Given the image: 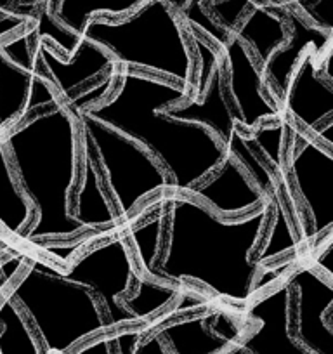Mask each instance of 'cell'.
<instances>
[{"label":"cell","mask_w":333,"mask_h":354,"mask_svg":"<svg viewBox=\"0 0 333 354\" xmlns=\"http://www.w3.org/2000/svg\"><path fill=\"white\" fill-rule=\"evenodd\" d=\"M250 2L252 0H210V9L216 19H220L219 25L233 33Z\"/></svg>","instance_id":"obj_30"},{"label":"cell","mask_w":333,"mask_h":354,"mask_svg":"<svg viewBox=\"0 0 333 354\" xmlns=\"http://www.w3.org/2000/svg\"><path fill=\"white\" fill-rule=\"evenodd\" d=\"M294 294L283 280L271 292L245 306V316L256 323L252 332L238 340L248 354H311L292 333Z\"/></svg>","instance_id":"obj_11"},{"label":"cell","mask_w":333,"mask_h":354,"mask_svg":"<svg viewBox=\"0 0 333 354\" xmlns=\"http://www.w3.org/2000/svg\"><path fill=\"white\" fill-rule=\"evenodd\" d=\"M33 54L54 85L61 101H68L78 91L91 87L94 82L115 73L117 66L110 54L87 39L78 42L70 57H61L54 53L47 40L33 39Z\"/></svg>","instance_id":"obj_13"},{"label":"cell","mask_w":333,"mask_h":354,"mask_svg":"<svg viewBox=\"0 0 333 354\" xmlns=\"http://www.w3.org/2000/svg\"><path fill=\"white\" fill-rule=\"evenodd\" d=\"M32 35L33 39L47 40V42L50 40V42L56 44L64 57H70L80 42V37L71 33L70 30H66L54 19L53 11L49 9L46 0H40L37 4L35 15H33Z\"/></svg>","instance_id":"obj_26"},{"label":"cell","mask_w":333,"mask_h":354,"mask_svg":"<svg viewBox=\"0 0 333 354\" xmlns=\"http://www.w3.org/2000/svg\"><path fill=\"white\" fill-rule=\"evenodd\" d=\"M2 139L16 181L35 212L23 241L40 245L46 240L97 233L78 224L70 212L78 177L80 132L77 117L63 101L40 108L2 132Z\"/></svg>","instance_id":"obj_3"},{"label":"cell","mask_w":333,"mask_h":354,"mask_svg":"<svg viewBox=\"0 0 333 354\" xmlns=\"http://www.w3.org/2000/svg\"><path fill=\"white\" fill-rule=\"evenodd\" d=\"M222 61L227 66V91L233 100V117L241 127L254 131L264 120L278 118L281 110L264 94L266 78L247 47L234 39L224 44Z\"/></svg>","instance_id":"obj_12"},{"label":"cell","mask_w":333,"mask_h":354,"mask_svg":"<svg viewBox=\"0 0 333 354\" xmlns=\"http://www.w3.org/2000/svg\"><path fill=\"white\" fill-rule=\"evenodd\" d=\"M46 2H47V6H49L50 11H54V6H56L57 0H46Z\"/></svg>","instance_id":"obj_35"},{"label":"cell","mask_w":333,"mask_h":354,"mask_svg":"<svg viewBox=\"0 0 333 354\" xmlns=\"http://www.w3.org/2000/svg\"><path fill=\"white\" fill-rule=\"evenodd\" d=\"M0 354H44L21 309L6 294L0 295Z\"/></svg>","instance_id":"obj_23"},{"label":"cell","mask_w":333,"mask_h":354,"mask_svg":"<svg viewBox=\"0 0 333 354\" xmlns=\"http://www.w3.org/2000/svg\"><path fill=\"white\" fill-rule=\"evenodd\" d=\"M222 80L224 68L219 59L213 64L205 91L198 97H191L184 103L165 108L163 113L174 120L188 122V124H196L209 129L219 139L224 149L240 162L241 146L245 145V141L238 134L236 120H234L229 103L224 96Z\"/></svg>","instance_id":"obj_16"},{"label":"cell","mask_w":333,"mask_h":354,"mask_svg":"<svg viewBox=\"0 0 333 354\" xmlns=\"http://www.w3.org/2000/svg\"><path fill=\"white\" fill-rule=\"evenodd\" d=\"M314 268L318 271H321L328 280L333 281V245H332V234L326 238L325 247L321 248L318 257L314 259Z\"/></svg>","instance_id":"obj_33"},{"label":"cell","mask_w":333,"mask_h":354,"mask_svg":"<svg viewBox=\"0 0 333 354\" xmlns=\"http://www.w3.org/2000/svg\"><path fill=\"white\" fill-rule=\"evenodd\" d=\"M311 19V25L326 33L333 32V0H290Z\"/></svg>","instance_id":"obj_29"},{"label":"cell","mask_w":333,"mask_h":354,"mask_svg":"<svg viewBox=\"0 0 333 354\" xmlns=\"http://www.w3.org/2000/svg\"><path fill=\"white\" fill-rule=\"evenodd\" d=\"M61 274L87 288L99 301L111 328L139 325L118 302L129 295L132 283L137 280L127 236L115 233L104 238L99 245L78 255L68 270H61Z\"/></svg>","instance_id":"obj_8"},{"label":"cell","mask_w":333,"mask_h":354,"mask_svg":"<svg viewBox=\"0 0 333 354\" xmlns=\"http://www.w3.org/2000/svg\"><path fill=\"white\" fill-rule=\"evenodd\" d=\"M146 0H57L53 16L59 25L80 37L93 18L120 19Z\"/></svg>","instance_id":"obj_22"},{"label":"cell","mask_w":333,"mask_h":354,"mask_svg":"<svg viewBox=\"0 0 333 354\" xmlns=\"http://www.w3.org/2000/svg\"><path fill=\"white\" fill-rule=\"evenodd\" d=\"M137 281V290H134V294L120 297L118 302L139 323L149 322V316H153L162 308L169 306V302H172L181 294V290H179L181 287H178V285L139 277Z\"/></svg>","instance_id":"obj_25"},{"label":"cell","mask_w":333,"mask_h":354,"mask_svg":"<svg viewBox=\"0 0 333 354\" xmlns=\"http://www.w3.org/2000/svg\"><path fill=\"white\" fill-rule=\"evenodd\" d=\"M231 35L252 49L254 59L263 71L271 56L288 40L285 4H257L252 0Z\"/></svg>","instance_id":"obj_19"},{"label":"cell","mask_w":333,"mask_h":354,"mask_svg":"<svg viewBox=\"0 0 333 354\" xmlns=\"http://www.w3.org/2000/svg\"><path fill=\"white\" fill-rule=\"evenodd\" d=\"M25 264L6 295L21 309L44 354H70L78 344L111 330L99 301L87 288L39 257L25 255Z\"/></svg>","instance_id":"obj_5"},{"label":"cell","mask_w":333,"mask_h":354,"mask_svg":"<svg viewBox=\"0 0 333 354\" xmlns=\"http://www.w3.org/2000/svg\"><path fill=\"white\" fill-rule=\"evenodd\" d=\"M117 66L191 87L193 57L184 28L166 0H146L122 19L93 18L82 32Z\"/></svg>","instance_id":"obj_4"},{"label":"cell","mask_w":333,"mask_h":354,"mask_svg":"<svg viewBox=\"0 0 333 354\" xmlns=\"http://www.w3.org/2000/svg\"><path fill=\"white\" fill-rule=\"evenodd\" d=\"M162 250L153 280L182 287L200 283L216 297L247 306L294 262L273 270L256 261L271 219V200L238 219H222L189 195L165 193Z\"/></svg>","instance_id":"obj_1"},{"label":"cell","mask_w":333,"mask_h":354,"mask_svg":"<svg viewBox=\"0 0 333 354\" xmlns=\"http://www.w3.org/2000/svg\"><path fill=\"white\" fill-rule=\"evenodd\" d=\"M281 101L285 113L314 136L323 125L333 120V78L323 73L318 54L312 49L297 63Z\"/></svg>","instance_id":"obj_14"},{"label":"cell","mask_w":333,"mask_h":354,"mask_svg":"<svg viewBox=\"0 0 333 354\" xmlns=\"http://www.w3.org/2000/svg\"><path fill=\"white\" fill-rule=\"evenodd\" d=\"M217 313L205 311L191 318L178 322L149 323L146 326L155 330L162 339L169 354H220L238 344L216 328Z\"/></svg>","instance_id":"obj_18"},{"label":"cell","mask_w":333,"mask_h":354,"mask_svg":"<svg viewBox=\"0 0 333 354\" xmlns=\"http://www.w3.org/2000/svg\"><path fill=\"white\" fill-rule=\"evenodd\" d=\"M220 354H248V353L240 346V344H234L233 347H229V349L224 351V353H220Z\"/></svg>","instance_id":"obj_34"},{"label":"cell","mask_w":333,"mask_h":354,"mask_svg":"<svg viewBox=\"0 0 333 354\" xmlns=\"http://www.w3.org/2000/svg\"><path fill=\"white\" fill-rule=\"evenodd\" d=\"M163 195H160V198H153L155 207H148L149 219L131 227V234H129V240L137 250L142 268L148 274L146 278L149 280H153V266L162 250L163 224H165V198Z\"/></svg>","instance_id":"obj_24"},{"label":"cell","mask_w":333,"mask_h":354,"mask_svg":"<svg viewBox=\"0 0 333 354\" xmlns=\"http://www.w3.org/2000/svg\"><path fill=\"white\" fill-rule=\"evenodd\" d=\"M288 172L298 198L311 219V234H332L333 230V149L326 148L304 131H294Z\"/></svg>","instance_id":"obj_9"},{"label":"cell","mask_w":333,"mask_h":354,"mask_svg":"<svg viewBox=\"0 0 333 354\" xmlns=\"http://www.w3.org/2000/svg\"><path fill=\"white\" fill-rule=\"evenodd\" d=\"M33 18L0 15V132L61 103L33 54Z\"/></svg>","instance_id":"obj_7"},{"label":"cell","mask_w":333,"mask_h":354,"mask_svg":"<svg viewBox=\"0 0 333 354\" xmlns=\"http://www.w3.org/2000/svg\"><path fill=\"white\" fill-rule=\"evenodd\" d=\"M115 354H169L155 330H149L146 322L137 328L111 332Z\"/></svg>","instance_id":"obj_27"},{"label":"cell","mask_w":333,"mask_h":354,"mask_svg":"<svg viewBox=\"0 0 333 354\" xmlns=\"http://www.w3.org/2000/svg\"><path fill=\"white\" fill-rule=\"evenodd\" d=\"M271 207L276 210V219H274L273 230L267 234L266 247L257 248L256 252V261L263 266H266V261H269V259H274L276 255H283L287 250H295V247H297V241H295L294 234H292L280 202L273 200Z\"/></svg>","instance_id":"obj_28"},{"label":"cell","mask_w":333,"mask_h":354,"mask_svg":"<svg viewBox=\"0 0 333 354\" xmlns=\"http://www.w3.org/2000/svg\"><path fill=\"white\" fill-rule=\"evenodd\" d=\"M33 207L16 181L4 139L0 134V226L21 240L33 223Z\"/></svg>","instance_id":"obj_21"},{"label":"cell","mask_w":333,"mask_h":354,"mask_svg":"<svg viewBox=\"0 0 333 354\" xmlns=\"http://www.w3.org/2000/svg\"><path fill=\"white\" fill-rule=\"evenodd\" d=\"M80 146H82V172L78 183V193L75 198V205H71V217L78 224L89 231H120L124 224L118 219L117 212L111 207L110 196L106 188L103 186V179L99 176L94 156L91 153L89 141L82 131Z\"/></svg>","instance_id":"obj_17"},{"label":"cell","mask_w":333,"mask_h":354,"mask_svg":"<svg viewBox=\"0 0 333 354\" xmlns=\"http://www.w3.org/2000/svg\"><path fill=\"white\" fill-rule=\"evenodd\" d=\"M70 354H115L111 333L110 332L99 333V335L86 340V342L78 344Z\"/></svg>","instance_id":"obj_31"},{"label":"cell","mask_w":333,"mask_h":354,"mask_svg":"<svg viewBox=\"0 0 333 354\" xmlns=\"http://www.w3.org/2000/svg\"><path fill=\"white\" fill-rule=\"evenodd\" d=\"M75 117L78 129L89 141L94 162L122 224L146 198L171 192L166 172L141 145L91 118L84 110L77 111Z\"/></svg>","instance_id":"obj_6"},{"label":"cell","mask_w":333,"mask_h":354,"mask_svg":"<svg viewBox=\"0 0 333 354\" xmlns=\"http://www.w3.org/2000/svg\"><path fill=\"white\" fill-rule=\"evenodd\" d=\"M0 134H2V132H0Z\"/></svg>","instance_id":"obj_37"},{"label":"cell","mask_w":333,"mask_h":354,"mask_svg":"<svg viewBox=\"0 0 333 354\" xmlns=\"http://www.w3.org/2000/svg\"><path fill=\"white\" fill-rule=\"evenodd\" d=\"M283 281L294 294L295 340L311 354H333V281L305 264L287 271Z\"/></svg>","instance_id":"obj_10"},{"label":"cell","mask_w":333,"mask_h":354,"mask_svg":"<svg viewBox=\"0 0 333 354\" xmlns=\"http://www.w3.org/2000/svg\"><path fill=\"white\" fill-rule=\"evenodd\" d=\"M39 2L40 0H0V15L33 18Z\"/></svg>","instance_id":"obj_32"},{"label":"cell","mask_w":333,"mask_h":354,"mask_svg":"<svg viewBox=\"0 0 333 354\" xmlns=\"http://www.w3.org/2000/svg\"><path fill=\"white\" fill-rule=\"evenodd\" d=\"M285 21L290 25L287 44L271 56L269 63L263 70L264 78H269L271 84L281 94L285 93L288 80H290L301 57L309 49L319 54L325 47H330V42H332V33H326L316 26L307 25L297 12L292 11L287 2H285Z\"/></svg>","instance_id":"obj_20"},{"label":"cell","mask_w":333,"mask_h":354,"mask_svg":"<svg viewBox=\"0 0 333 354\" xmlns=\"http://www.w3.org/2000/svg\"><path fill=\"white\" fill-rule=\"evenodd\" d=\"M222 219H238L267 202V196L231 153L205 181L188 193Z\"/></svg>","instance_id":"obj_15"},{"label":"cell","mask_w":333,"mask_h":354,"mask_svg":"<svg viewBox=\"0 0 333 354\" xmlns=\"http://www.w3.org/2000/svg\"><path fill=\"white\" fill-rule=\"evenodd\" d=\"M2 287H4V285H0V290H2Z\"/></svg>","instance_id":"obj_36"},{"label":"cell","mask_w":333,"mask_h":354,"mask_svg":"<svg viewBox=\"0 0 333 354\" xmlns=\"http://www.w3.org/2000/svg\"><path fill=\"white\" fill-rule=\"evenodd\" d=\"M193 85L182 87L120 68L110 97L84 111L141 145L166 172L171 192L188 195L227 155L209 129L163 113L165 108L191 100Z\"/></svg>","instance_id":"obj_2"}]
</instances>
